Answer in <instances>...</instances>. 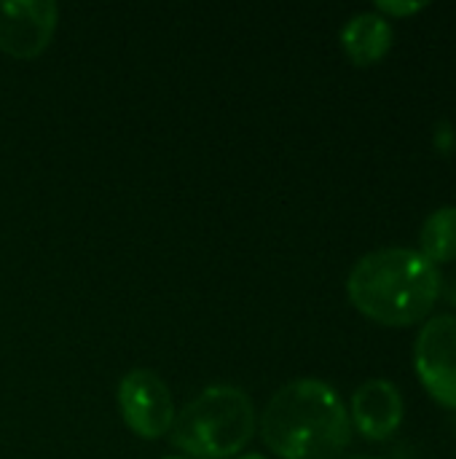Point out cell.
Instances as JSON below:
<instances>
[{
  "label": "cell",
  "instance_id": "1",
  "mask_svg": "<svg viewBox=\"0 0 456 459\" xmlns=\"http://www.w3.org/2000/svg\"><path fill=\"white\" fill-rule=\"evenodd\" d=\"M261 438L282 459H339L352 441L341 395L323 379H296L261 414Z\"/></svg>",
  "mask_w": 456,
  "mask_h": 459
},
{
  "label": "cell",
  "instance_id": "2",
  "mask_svg": "<svg viewBox=\"0 0 456 459\" xmlns=\"http://www.w3.org/2000/svg\"><path fill=\"white\" fill-rule=\"evenodd\" d=\"M443 290L438 264L414 247L366 253L347 277L349 301L384 325H414L433 312Z\"/></svg>",
  "mask_w": 456,
  "mask_h": 459
},
{
  "label": "cell",
  "instance_id": "3",
  "mask_svg": "<svg viewBox=\"0 0 456 459\" xmlns=\"http://www.w3.org/2000/svg\"><path fill=\"white\" fill-rule=\"evenodd\" d=\"M258 430L250 395L234 385H212L199 393L172 422L169 438L191 459H234Z\"/></svg>",
  "mask_w": 456,
  "mask_h": 459
},
{
  "label": "cell",
  "instance_id": "4",
  "mask_svg": "<svg viewBox=\"0 0 456 459\" xmlns=\"http://www.w3.org/2000/svg\"><path fill=\"white\" fill-rule=\"evenodd\" d=\"M118 409L124 425L145 441L169 436L175 422L172 393L164 379L148 368H132L124 374L118 385Z\"/></svg>",
  "mask_w": 456,
  "mask_h": 459
},
{
  "label": "cell",
  "instance_id": "5",
  "mask_svg": "<svg viewBox=\"0 0 456 459\" xmlns=\"http://www.w3.org/2000/svg\"><path fill=\"white\" fill-rule=\"evenodd\" d=\"M414 366L427 393L438 403L456 409V315H438L422 325Z\"/></svg>",
  "mask_w": 456,
  "mask_h": 459
},
{
  "label": "cell",
  "instance_id": "6",
  "mask_svg": "<svg viewBox=\"0 0 456 459\" xmlns=\"http://www.w3.org/2000/svg\"><path fill=\"white\" fill-rule=\"evenodd\" d=\"M59 22L54 0H0V51L13 59L40 56Z\"/></svg>",
  "mask_w": 456,
  "mask_h": 459
},
{
  "label": "cell",
  "instance_id": "7",
  "mask_svg": "<svg viewBox=\"0 0 456 459\" xmlns=\"http://www.w3.org/2000/svg\"><path fill=\"white\" fill-rule=\"evenodd\" d=\"M349 422L368 441H384L395 436L403 422V395L390 379H368L352 395Z\"/></svg>",
  "mask_w": 456,
  "mask_h": 459
},
{
  "label": "cell",
  "instance_id": "8",
  "mask_svg": "<svg viewBox=\"0 0 456 459\" xmlns=\"http://www.w3.org/2000/svg\"><path fill=\"white\" fill-rule=\"evenodd\" d=\"M392 38H395V30H392L390 19L376 11L355 13L341 27V46H344L347 56L360 67L379 62L390 51Z\"/></svg>",
  "mask_w": 456,
  "mask_h": 459
},
{
  "label": "cell",
  "instance_id": "9",
  "mask_svg": "<svg viewBox=\"0 0 456 459\" xmlns=\"http://www.w3.org/2000/svg\"><path fill=\"white\" fill-rule=\"evenodd\" d=\"M422 253L433 261V264H443V261H456V207H438L435 212L427 215V221L422 223Z\"/></svg>",
  "mask_w": 456,
  "mask_h": 459
},
{
  "label": "cell",
  "instance_id": "10",
  "mask_svg": "<svg viewBox=\"0 0 456 459\" xmlns=\"http://www.w3.org/2000/svg\"><path fill=\"white\" fill-rule=\"evenodd\" d=\"M427 3L422 0H414V3H395V0H376V13H395V16H406V13H414V11H422Z\"/></svg>",
  "mask_w": 456,
  "mask_h": 459
},
{
  "label": "cell",
  "instance_id": "11",
  "mask_svg": "<svg viewBox=\"0 0 456 459\" xmlns=\"http://www.w3.org/2000/svg\"><path fill=\"white\" fill-rule=\"evenodd\" d=\"M446 296H449V301L456 307V274L449 280V285H446Z\"/></svg>",
  "mask_w": 456,
  "mask_h": 459
},
{
  "label": "cell",
  "instance_id": "12",
  "mask_svg": "<svg viewBox=\"0 0 456 459\" xmlns=\"http://www.w3.org/2000/svg\"><path fill=\"white\" fill-rule=\"evenodd\" d=\"M239 459H266V457H261V455H245V457H239Z\"/></svg>",
  "mask_w": 456,
  "mask_h": 459
},
{
  "label": "cell",
  "instance_id": "13",
  "mask_svg": "<svg viewBox=\"0 0 456 459\" xmlns=\"http://www.w3.org/2000/svg\"><path fill=\"white\" fill-rule=\"evenodd\" d=\"M161 459H185V457H175V455H167V457H161Z\"/></svg>",
  "mask_w": 456,
  "mask_h": 459
},
{
  "label": "cell",
  "instance_id": "14",
  "mask_svg": "<svg viewBox=\"0 0 456 459\" xmlns=\"http://www.w3.org/2000/svg\"><path fill=\"white\" fill-rule=\"evenodd\" d=\"M349 459H374V457H349Z\"/></svg>",
  "mask_w": 456,
  "mask_h": 459
}]
</instances>
